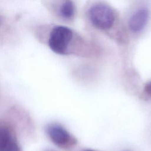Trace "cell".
Returning <instances> with one entry per match:
<instances>
[{
    "label": "cell",
    "instance_id": "7a4b0ae2",
    "mask_svg": "<svg viewBox=\"0 0 151 151\" xmlns=\"http://www.w3.org/2000/svg\"><path fill=\"white\" fill-rule=\"evenodd\" d=\"M88 16L91 23L101 29L110 28L114 22V14L109 6L97 4L92 6L88 11Z\"/></svg>",
    "mask_w": 151,
    "mask_h": 151
},
{
    "label": "cell",
    "instance_id": "6da1fadb",
    "mask_svg": "<svg viewBox=\"0 0 151 151\" xmlns=\"http://www.w3.org/2000/svg\"><path fill=\"white\" fill-rule=\"evenodd\" d=\"M72 37L73 32L69 28L61 25L55 26L49 35V47L57 54H65Z\"/></svg>",
    "mask_w": 151,
    "mask_h": 151
},
{
    "label": "cell",
    "instance_id": "3957f363",
    "mask_svg": "<svg viewBox=\"0 0 151 151\" xmlns=\"http://www.w3.org/2000/svg\"><path fill=\"white\" fill-rule=\"evenodd\" d=\"M0 151H21L13 131L5 125H0Z\"/></svg>",
    "mask_w": 151,
    "mask_h": 151
},
{
    "label": "cell",
    "instance_id": "52a82bcc",
    "mask_svg": "<svg viewBox=\"0 0 151 151\" xmlns=\"http://www.w3.org/2000/svg\"><path fill=\"white\" fill-rule=\"evenodd\" d=\"M83 151H94V150H89V149H87V150H83Z\"/></svg>",
    "mask_w": 151,
    "mask_h": 151
},
{
    "label": "cell",
    "instance_id": "277c9868",
    "mask_svg": "<svg viewBox=\"0 0 151 151\" xmlns=\"http://www.w3.org/2000/svg\"><path fill=\"white\" fill-rule=\"evenodd\" d=\"M47 133L51 140L55 145L63 146L68 144L71 137L68 132L61 125L51 124L48 126Z\"/></svg>",
    "mask_w": 151,
    "mask_h": 151
},
{
    "label": "cell",
    "instance_id": "5b68a950",
    "mask_svg": "<svg viewBox=\"0 0 151 151\" xmlns=\"http://www.w3.org/2000/svg\"><path fill=\"white\" fill-rule=\"evenodd\" d=\"M149 17V11L147 8H143L137 10L130 17L129 21L130 29L134 32L140 31L146 25Z\"/></svg>",
    "mask_w": 151,
    "mask_h": 151
},
{
    "label": "cell",
    "instance_id": "8992f818",
    "mask_svg": "<svg viewBox=\"0 0 151 151\" xmlns=\"http://www.w3.org/2000/svg\"><path fill=\"white\" fill-rule=\"evenodd\" d=\"M60 12L64 18H71L74 14V6L73 2L71 0H65L60 7Z\"/></svg>",
    "mask_w": 151,
    "mask_h": 151
}]
</instances>
